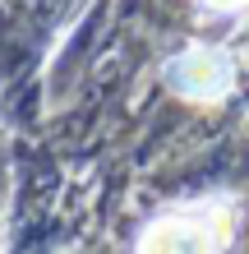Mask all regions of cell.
Here are the masks:
<instances>
[{
    "label": "cell",
    "instance_id": "obj_1",
    "mask_svg": "<svg viewBox=\"0 0 249 254\" xmlns=\"http://www.w3.org/2000/svg\"><path fill=\"white\" fill-rule=\"evenodd\" d=\"M236 231V213L226 203H189L143 227V250H222Z\"/></svg>",
    "mask_w": 249,
    "mask_h": 254
},
{
    "label": "cell",
    "instance_id": "obj_2",
    "mask_svg": "<svg viewBox=\"0 0 249 254\" xmlns=\"http://www.w3.org/2000/svg\"><path fill=\"white\" fill-rule=\"evenodd\" d=\"M166 79L189 102H217L236 83V65H231V56L222 47H189L166 65Z\"/></svg>",
    "mask_w": 249,
    "mask_h": 254
},
{
    "label": "cell",
    "instance_id": "obj_3",
    "mask_svg": "<svg viewBox=\"0 0 249 254\" xmlns=\"http://www.w3.org/2000/svg\"><path fill=\"white\" fill-rule=\"evenodd\" d=\"M208 5H217V9H240V5H249V0H208Z\"/></svg>",
    "mask_w": 249,
    "mask_h": 254
}]
</instances>
